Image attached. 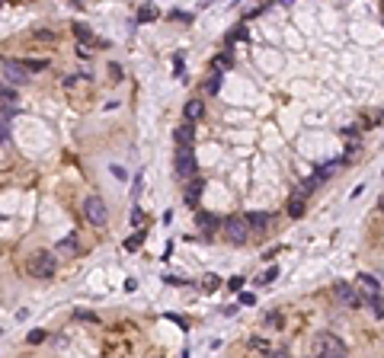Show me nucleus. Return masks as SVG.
<instances>
[{"label": "nucleus", "instance_id": "f257e3e1", "mask_svg": "<svg viewBox=\"0 0 384 358\" xmlns=\"http://www.w3.org/2000/svg\"><path fill=\"white\" fill-rule=\"evenodd\" d=\"M26 269H29V275L32 278H52L55 272H58V256L55 253H48V249H35V253L26 259Z\"/></svg>", "mask_w": 384, "mask_h": 358}, {"label": "nucleus", "instance_id": "f03ea898", "mask_svg": "<svg viewBox=\"0 0 384 358\" xmlns=\"http://www.w3.org/2000/svg\"><path fill=\"white\" fill-rule=\"evenodd\" d=\"M83 218H87L90 227H106V221H109V208H106V201L100 195H87V198H83Z\"/></svg>", "mask_w": 384, "mask_h": 358}, {"label": "nucleus", "instance_id": "7ed1b4c3", "mask_svg": "<svg viewBox=\"0 0 384 358\" xmlns=\"http://www.w3.org/2000/svg\"><path fill=\"white\" fill-rule=\"evenodd\" d=\"M173 170H176V176H179V179H196L199 163H196V154H192V147H176Z\"/></svg>", "mask_w": 384, "mask_h": 358}, {"label": "nucleus", "instance_id": "20e7f679", "mask_svg": "<svg viewBox=\"0 0 384 358\" xmlns=\"http://www.w3.org/2000/svg\"><path fill=\"white\" fill-rule=\"evenodd\" d=\"M221 227H224V234H227V240H231V243H237V246L247 243L250 227H247V218H244V214H231V218H224Z\"/></svg>", "mask_w": 384, "mask_h": 358}, {"label": "nucleus", "instance_id": "39448f33", "mask_svg": "<svg viewBox=\"0 0 384 358\" xmlns=\"http://www.w3.org/2000/svg\"><path fill=\"white\" fill-rule=\"evenodd\" d=\"M0 70H4V77L10 80V87H19V83H29V70L22 67V61L16 58H0Z\"/></svg>", "mask_w": 384, "mask_h": 358}, {"label": "nucleus", "instance_id": "423d86ee", "mask_svg": "<svg viewBox=\"0 0 384 358\" xmlns=\"http://www.w3.org/2000/svg\"><path fill=\"white\" fill-rule=\"evenodd\" d=\"M317 352H320V358H333V355H343L346 349H343L340 336H333V333H320V336H317Z\"/></svg>", "mask_w": 384, "mask_h": 358}, {"label": "nucleus", "instance_id": "0eeeda50", "mask_svg": "<svg viewBox=\"0 0 384 358\" xmlns=\"http://www.w3.org/2000/svg\"><path fill=\"white\" fill-rule=\"evenodd\" d=\"M333 294H336V301H343V304H349V307H362V297H358L355 285H349V282H336L333 285Z\"/></svg>", "mask_w": 384, "mask_h": 358}, {"label": "nucleus", "instance_id": "6e6552de", "mask_svg": "<svg viewBox=\"0 0 384 358\" xmlns=\"http://www.w3.org/2000/svg\"><path fill=\"white\" fill-rule=\"evenodd\" d=\"M55 256H64V259H74L77 253H80V243H77V234H67L64 240H58L55 243V249H52Z\"/></svg>", "mask_w": 384, "mask_h": 358}, {"label": "nucleus", "instance_id": "1a4fd4ad", "mask_svg": "<svg viewBox=\"0 0 384 358\" xmlns=\"http://www.w3.org/2000/svg\"><path fill=\"white\" fill-rule=\"evenodd\" d=\"M196 227L205 231V237H211L214 231L221 227V218H218V214H211V211H196Z\"/></svg>", "mask_w": 384, "mask_h": 358}, {"label": "nucleus", "instance_id": "9d476101", "mask_svg": "<svg viewBox=\"0 0 384 358\" xmlns=\"http://www.w3.org/2000/svg\"><path fill=\"white\" fill-rule=\"evenodd\" d=\"M272 224V218L266 211H253V214H247V227H250V234H262Z\"/></svg>", "mask_w": 384, "mask_h": 358}, {"label": "nucleus", "instance_id": "9b49d317", "mask_svg": "<svg viewBox=\"0 0 384 358\" xmlns=\"http://www.w3.org/2000/svg\"><path fill=\"white\" fill-rule=\"evenodd\" d=\"M173 138H176V147H192V141H196V125L183 122V125L173 131Z\"/></svg>", "mask_w": 384, "mask_h": 358}, {"label": "nucleus", "instance_id": "f8f14e48", "mask_svg": "<svg viewBox=\"0 0 384 358\" xmlns=\"http://www.w3.org/2000/svg\"><path fill=\"white\" fill-rule=\"evenodd\" d=\"M202 192H205V179H192V186L186 189V201H189V205L192 208H199V198H202Z\"/></svg>", "mask_w": 384, "mask_h": 358}, {"label": "nucleus", "instance_id": "ddd939ff", "mask_svg": "<svg viewBox=\"0 0 384 358\" xmlns=\"http://www.w3.org/2000/svg\"><path fill=\"white\" fill-rule=\"evenodd\" d=\"M202 112H205L202 99H189V103H186V109H183V115H186V122H189V125H196V118H202Z\"/></svg>", "mask_w": 384, "mask_h": 358}, {"label": "nucleus", "instance_id": "4468645a", "mask_svg": "<svg viewBox=\"0 0 384 358\" xmlns=\"http://www.w3.org/2000/svg\"><path fill=\"white\" fill-rule=\"evenodd\" d=\"M358 285H362V288L368 291V297H381V285H378V278H375V275L362 272V275H358Z\"/></svg>", "mask_w": 384, "mask_h": 358}, {"label": "nucleus", "instance_id": "2eb2a0df", "mask_svg": "<svg viewBox=\"0 0 384 358\" xmlns=\"http://www.w3.org/2000/svg\"><path fill=\"white\" fill-rule=\"evenodd\" d=\"M0 99H4V106H10V109H13V106H16V99H19L16 87H10V83H4V80H0Z\"/></svg>", "mask_w": 384, "mask_h": 358}, {"label": "nucleus", "instance_id": "dca6fc26", "mask_svg": "<svg viewBox=\"0 0 384 358\" xmlns=\"http://www.w3.org/2000/svg\"><path fill=\"white\" fill-rule=\"evenodd\" d=\"M285 211H288V218H304V201L301 198H288V205H285Z\"/></svg>", "mask_w": 384, "mask_h": 358}, {"label": "nucleus", "instance_id": "f3484780", "mask_svg": "<svg viewBox=\"0 0 384 358\" xmlns=\"http://www.w3.org/2000/svg\"><path fill=\"white\" fill-rule=\"evenodd\" d=\"M74 35H77V42H80V45L93 42V29H90V26H83V22H74Z\"/></svg>", "mask_w": 384, "mask_h": 358}, {"label": "nucleus", "instance_id": "a211bd4d", "mask_svg": "<svg viewBox=\"0 0 384 358\" xmlns=\"http://www.w3.org/2000/svg\"><path fill=\"white\" fill-rule=\"evenodd\" d=\"M314 189H317V183H314V179H304V183L298 186V192H295L292 198H301V201H304V198H307L310 192H314Z\"/></svg>", "mask_w": 384, "mask_h": 358}, {"label": "nucleus", "instance_id": "6ab92c4d", "mask_svg": "<svg viewBox=\"0 0 384 358\" xmlns=\"http://www.w3.org/2000/svg\"><path fill=\"white\" fill-rule=\"evenodd\" d=\"M157 16H160V13H157V7H151V4L138 10V22H154Z\"/></svg>", "mask_w": 384, "mask_h": 358}, {"label": "nucleus", "instance_id": "aec40b11", "mask_svg": "<svg viewBox=\"0 0 384 358\" xmlns=\"http://www.w3.org/2000/svg\"><path fill=\"white\" fill-rule=\"evenodd\" d=\"M221 80H224V74H221V70H218V74H211V77H208V83H205V90L211 93V96H214V93L221 90Z\"/></svg>", "mask_w": 384, "mask_h": 358}, {"label": "nucleus", "instance_id": "412c9836", "mask_svg": "<svg viewBox=\"0 0 384 358\" xmlns=\"http://www.w3.org/2000/svg\"><path fill=\"white\" fill-rule=\"evenodd\" d=\"M22 67H26L29 74H39V70L48 67V58H39V61H22Z\"/></svg>", "mask_w": 384, "mask_h": 358}, {"label": "nucleus", "instance_id": "4be33fe9", "mask_svg": "<svg viewBox=\"0 0 384 358\" xmlns=\"http://www.w3.org/2000/svg\"><path fill=\"white\" fill-rule=\"evenodd\" d=\"M45 339H48V333H45L42 326H39V329H32V333H29V336H26V342H29V345H42Z\"/></svg>", "mask_w": 384, "mask_h": 358}, {"label": "nucleus", "instance_id": "5701e85b", "mask_svg": "<svg viewBox=\"0 0 384 358\" xmlns=\"http://www.w3.org/2000/svg\"><path fill=\"white\" fill-rule=\"evenodd\" d=\"M275 278H279V266H269V269L259 275V285H269V282H275Z\"/></svg>", "mask_w": 384, "mask_h": 358}, {"label": "nucleus", "instance_id": "b1692460", "mask_svg": "<svg viewBox=\"0 0 384 358\" xmlns=\"http://www.w3.org/2000/svg\"><path fill=\"white\" fill-rule=\"evenodd\" d=\"M240 39H247V26H237L234 32H227V45H234V42H240Z\"/></svg>", "mask_w": 384, "mask_h": 358}, {"label": "nucleus", "instance_id": "393cba45", "mask_svg": "<svg viewBox=\"0 0 384 358\" xmlns=\"http://www.w3.org/2000/svg\"><path fill=\"white\" fill-rule=\"evenodd\" d=\"M250 349H256V352H266V355L272 352V349H269V342H266V339H259V336H253V339H250Z\"/></svg>", "mask_w": 384, "mask_h": 358}, {"label": "nucleus", "instance_id": "a878e982", "mask_svg": "<svg viewBox=\"0 0 384 358\" xmlns=\"http://www.w3.org/2000/svg\"><path fill=\"white\" fill-rule=\"evenodd\" d=\"M218 285H221V278H218V275H205V278H202V288H205V291H214Z\"/></svg>", "mask_w": 384, "mask_h": 358}, {"label": "nucleus", "instance_id": "bb28decb", "mask_svg": "<svg viewBox=\"0 0 384 358\" xmlns=\"http://www.w3.org/2000/svg\"><path fill=\"white\" fill-rule=\"evenodd\" d=\"M141 243H144V234H135V237H128V240H125V249L131 253V249H138Z\"/></svg>", "mask_w": 384, "mask_h": 358}, {"label": "nucleus", "instance_id": "cd10ccee", "mask_svg": "<svg viewBox=\"0 0 384 358\" xmlns=\"http://www.w3.org/2000/svg\"><path fill=\"white\" fill-rule=\"evenodd\" d=\"M368 304H371V310H375V317L381 320V317H384V304H381V297H368Z\"/></svg>", "mask_w": 384, "mask_h": 358}, {"label": "nucleus", "instance_id": "c85d7f7f", "mask_svg": "<svg viewBox=\"0 0 384 358\" xmlns=\"http://www.w3.org/2000/svg\"><path fill=\"white\" fill-rule=\"evenodd\" d=\"M227 288L231 291H244V275H234L231 282H227Z\"/></svg>", "mask_w": 384, "mask_h": 358}, {"label": "nucleus", "instance_id": "c756f323", "mask_svg": "<svg viewBox=\"0 0 384 358\" xmlns=\"http://www.w3.org/2000/svg\"><path fill=\"white\" fill-rule=\"evenodd\" d=\"M266 326H282V314H266Z\"/></svg>", "mask_w": 384, "mask_h": 358}, {"label": "nucleus", "instance_id": "7c9ffc66", "mask_svg": "<svg viewBox=\"0 0 384 358\" xmlns=\"http://www.w3.org/2000/svg\"><path fill=\"white\" fill-rule=\"evenodd\" d=\"M32 35H35V39H45V42H52V39H55V32H48V29H35Z\"/></svg>", "mask_w": 384, "mask_h": 358}, {"label": "nucleus", "instance_id": "2f4dec72", "mask_svg": "<svg viewBox=\"0 0 384 358\" xmlns=\"http://www.w3.org/2000/svg\"><path fill=\"white\" fill-rule=\"evenodd\" d=\"M240 304H256V294H250V291H240Z\"/></svg>", "mask_w": 384, "mask_h": 358}, {"label": "nucleus", "instance_id": "473e14b6", "mask_svg": "<svg viewBox=\"0 0 384 358\" xmlns=\"http://www.w3.org/2000/svg\"><path fill=\"white\" fill-rule=\"evenodd\" d=\"M221 67H234V58H231V52H224V55H221Z\"/></svg>", "mask_w": 384, "mask_h": 358}, {"label": "nucleus", "instance_id": "72a5a7b5", "mask_svg": "<svg viewBox=\"0 0 384 358\" xmlns=\"http://www.w3.org/2000/svg\"><path fill=\"white\" fill-rule=\"evenodd\" d=\"M141 221H144V214H141V211L135 208V211H131V224H135V227H138V224H141Z\"/></svg>", "mask_w": 384, "mask_h": 358}, {"label": "nucleus", "instance_id": "f704fd0d", "mask_svg": "<svg viewBox=\"0 0 384 358\" xmlns=\"http://www.w3.org/2000/svg\"><path fill=\"white\" fill-rule=\"evenodd\" d=\"M266 358H288V352H285V349H272Z\"/></svg>", "mask_w": 384, "mask_h": 358}, {"label": "nucleus", "instance_id": "c9c22d12", "mask_svg": "<svg viewBox=\"0 0 384 358\" xmlns=\"http://www.w3.org/2000/svg\"><path fill=\"white\" fill-rule=\"evenodd\" d=\"M109 74H112V80H118V77H122V67H118V64H109Z\"/></svg>", "mask_w": 384, "mask_h": 358}, {"label": "nucleus", "instance_id": "e433bc0d", "mask_svg": "<svg viewBox=\"0 0 384 358\" xmlns=\"http://www.w3.org/2000/svg\"><path fill=\"white\" fill-rule=\"evenodd\" d=\"M77 320H96V314H90V310H77Z\"/></svg>", "mask_w": 384, "mask_h": 358}, {"label": "nucleus", "instance_id": "4c0bfd02", "mask_svg": "<svg viewBox=\"0 0 384 358\" xmlns=\"http://www.w3.org/2000/svg\"><path fill=\"white\" fill-rule=\"evenodd\" d=\"M378 208H381V211H384V195H381V198H378Z\"/></svg>", "mask_w": 384, "mask_h": 358}, {"label": "nucleus", "instance_id": "58836bf2", "mask_svg": "<svg viewBox=\"0 0 384 358\" xmlns=\"http://www.w3.org/2000/svg\"><path fill=\"white\" fill-rule=\"evenodd\" d=\"M333 358H346V352H343V355H333Z\"/></svg>", "mask_w": 384, "mask_h": 358}]
</instances>
